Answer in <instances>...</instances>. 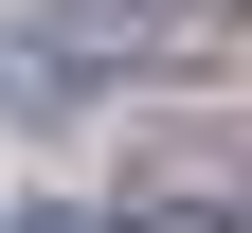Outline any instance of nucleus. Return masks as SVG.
<instances>
[{
  "label": "nucleus",
  "instance_id": "obj_1",
  "mask_svg": "<svg viewBox=\"0 0 252 233\" xmlns=\"http://www.w3.org/2000/svg\"><path fill=\"white\" fill-rule=\"evenodd\" d=\"M216 0H36L0 36V108H72L90 72H198Z\"/></svg>",
  "mask_w": 252,
  "mask_h": 233
},
{
  "label": "nucleus",
  "instance_id": "obj_2",
  "mask_svg": "<svg viewBox=\"0 0 252 233\" xmlns=\"http://www.w3.org/2000/svg\"><path fill=\"white\" fill-rule=\"evenodd\" d=\"M126 233H252V161L234 144H144L126 161Z\"/></svg>",
  "mask_w": 252,
  "mask_h": 233
}]
</instances>
